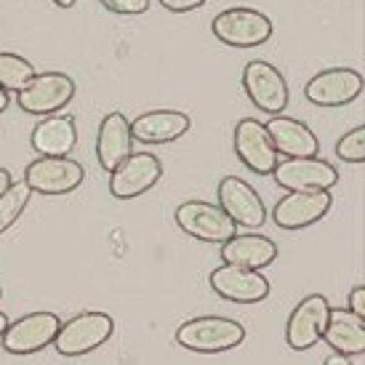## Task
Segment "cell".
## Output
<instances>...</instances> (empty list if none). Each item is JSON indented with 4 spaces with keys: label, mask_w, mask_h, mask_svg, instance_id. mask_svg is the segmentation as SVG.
<instances>
[{
    "label": "cell",
    "mask_w": 365,
    "mask_h": 365,
    "mask_svg": "<svg viewBox=\"0 0 365 365\" xmlns=\"http://www.w3.org/2000/svg\"><path fill=\"white\" fill-rule=\"evenodd\" d=\"M163 176V163L153 153H131L110 171V195L118 200L139 197Z\"/></svg>",
    "instance_id": "30bf717a"
},
{
    "label": "cell",
    "mask_w": 365,
    "mask_h": 365,
    "mask_svg": "<svg viewBox=\"0 0 365 365\" xmlns=\"http://www.w3.org/2000/svg\"><path fill=\"white\" fill-rule=\"evenodd\" d=\"M336 155H339V160L349 163V165H360L365 160V125L346 131L336 144Z\"/></svg>",
    "instance_id": "d4e9b609"
},
{
    "label": "cell",
    "mask_w": 365,
    "mask_h": 365,
    "mask_svg": "<svg viewBox=\"0 0 365 365\" xmlns=\"http://www.w3.org/2000/svg\"><path fill=\"white\" fill-rule=\"evenodd\" d=\"M75 96V81L67 72H43L32 75L30 83L16 91V102L27 115H51L64 110Z\"/></svg>",
    "instance_id": "8992f818"
},
{
    "label": "cell",
    "mask_w": 365,
    "mask_h": 365,
    "mask_svg": "<svg viewBox=\"0 0 365 365\" xmlns=\"http://www.w3.org/2000/svg\"><path fill=\"white\" fill-rule=\"evenodd\" d=\"M274 182L283 190H331L339 184V171L331 163L320 160L317 155L309 158H288L274 165Z\"/></svg>",
    "instance_id": "9a60e30c"
},
{
    "label": "cell",
    "mask_w": 365,
    "mask_h": 365,
    "mask_svg": "<svg viewBox=\"0 0 365 365\" xmlns=\"http://www.w3.org/2000/svg\"><path fill=\"white\" fill-rule=\"evenodd\" d=\"M219 256L227 264H237V267H245V269H264V267L274 264V259H277V243L256 232H235L232 237H227L222 243Z\"/></svg>",
    "instance_id": "7402d4cb"
},
{
    "label": "cell",
    "mask_w": 365,
    "mask_h": 365,
    "mask_svg": "<svg viewBox=\"0 0 365 365\" xmlns=\"http://www.w3.org/2000/svg\"><path fill=\"white\" fill-rule=\"evenodd\" d=\"M53 3H56L59 9H72V6H75V0H53Z\"/></svg>",
    "instance_id": "d6a6232c"
},
{
    "label": "cell",
    "mask_w": 365,
    "mask_h": 365,
    "mask_svg": "<svg viewBox=\"0 0 365 365\" xmlns=\"http://www.w3.org/2000/svg\"><path fill=\"white\" fill-rule=\"evenodd\" d=\"M334 352L346 357H363L365 355V320L357 317L352 309L344 307H331L328 323H325L323 339Z\"/></svg>",
    "instance_id": "ac0fdd59"
},
{
    "label": "cell",
    "mask_w": 365,
    "mask_h": 365,
    "mask_svg": "<svg viewBox=\"0 0 365 365\" xmlns=\"http://www.w3.org/2000/svg\"><path fill=\"white\" fill-rule=\"evenodd\" d=\"M235 153L240 158L248 171L259 173V176H269L274 165L280 160L277 150L272 147V139L264 128V123L256 118H243L235 128Z\"/></svg>",
    "instance_id": "2e32d148"
},
{
    "label": "cell",
    "mask_w": 365,
    "mask_h": 365,
    "mask_svg": "<svg viewBox=\"0 0 365 365\" xmlns=\"http://www.w3.org/2000/svg\"><path fill=\"white\" fill-rule=\"evenodd\" d=\"M0 299H3V288H0Z\"/></svg>",
    "instance_id": "836d02e7"
},
{
    "label": "cell",
    "mask_w": 365,
    "mask_h": 365,
    "mask_svg": "<svg viewBox=\"0 0 365 365\" xmlns=\"http://www.w3.org/2000/svg\"><path fill=\"white\" fill-rule=\"evenodd\" d=\"M6 325H9V314L0 309V336H3V331H6Z\"/></svg>",
    "instance_id": "1f68e13d"
},
{
    "label": "cell",
    "mask_w": 365,
    "mask_h": 365,
    "mask_svg": "<svg viewBox=\"0 0 365 365\" xmlns=\"http://www.w3.org/2000/svg\"><path fill=\"white\" fill-rule=\"evenodd\" d=\"M213 294L235 302V304H256L269 296V280L262 274V269H245L237 264H227L216 267L208 274Z\"/></svg>",
    "instance_id": "8fae6325"
},
{
    "label": "cell",
    "mask_w": 365,
    "mask_h": 365,
    "mask_svg": "<svg viewBox=\"0 0 365 365\" xmlns=\"http://www.w3.org/2000/svg\"><path fill=\"white\" fill-rule=\"evenodd\" d=\"M211 30L216 41L232 48H254L262 46L272 38V19L256 9H245V6H235L222 14H216L211 21Z\"/></svg>",
    "instance_id": "3957f363"
},
{
    "label": "cell",
    "mask_w": 365,
    "mask_h": 365,
    "mask_svg": "<svg viewBox=\"0 0 365 365\" xmlns=\"http://www.w3.org/2000/svg\"><path fill=\"white\" fill-rule=\"evenodd\" d=\"M346 309H352L357 317L365 320V285H355V288L349 291V307H346Z\"/></svg>",
    "instance_id": "83f0119b"
},
{
    "label": "cell",
    "mask_w": 365,
    "mask_h": 365,
    "mask_svg": "<svg viewBox=\"0 0 365 365\" xmlns=\"http://www.w3.org/2000/svg\"><path fill=\"white\" fill-rule=\"evenodd\" d=\"M331 205H334V197L328 190H291L274 203L272 222L280 230L296 232V230H304L320 222L331 211Z\"/></svg>",
    "instance_id": "9c48e42d"
},
{
    "label": "cell",
    "mask_w": 365,
    "mask_h": 365,
    "mask_svg": "<svg viewBox=\"0 0 365 365\" xmlns=\"http://www.w3.org/2000/svg\"><path fill=\"white\" fill-rule=\"evenodd\" d=\"M264 128L272 139V147L277 150V155L285 158H309V155L320 153V142L314 131L307 123L288 118V115H272V120L264 123Z\"/></svg>",
    "instance_id": "e0dca14e"
},
{
    "label": "cell",
    "mask_w": 365,
    "mask_h": 365,
    "mask_svg": "<svg viewBox=\"0 0 365 365\" xmlns=\"http://www.w3.org/2000/svg\"><path fill=\"white\" fill-rule=\"evenodd\" d=\"M173 219L179 224V230L200 243H216L222 245L227 237L237 232V224L224 213L219 203L208 200H187L173 211Z\"/></svg>",
    "instance_id": "277c9868"
},
{
    "label": "cell",
    "mask_w": 365,
    "mask_h": 365,
    "mask_svg": "<svg viewBox=\"0 0 365 365\" xmlns=\"http://www.w3.org/2000/svg\"><path fill=\"white\" fill-rule=\"evenodd\" d=\"M245 341V328L232 317L205 314L179 325L176 344L197 355H222Z\"/></svg>",
    "instance_id": "6da1fadb"
},
{
    "label": "cell",
    "mask_w": 365,
    "mask_h": 365,
    "mask_svg": "<svg viewBox=\"0 0 365 365\" xmlns=\"http://www.w3.org/2000/svg\"><path fill=\"white\" fill-rule=\"evenodd\" d=\"M363 93V75L349 67H331L317 72L304 86L307 102L314 107H344Z\"/></svg>",
    "instance_id": "4fadbf2b"
},
{
    "label": "cell",
    "mask_w": 365,
    "mask_h": 365,
    "mask_svg": "<svg viewBox=\"0 0 365 365\" xmlns=\"http://www.w3.org/2000/svg\"><path fill=\"white\" fill-rule=\"evenodd\" d=\"M115 331V320L107 312H81L59 325L53 346L61 357H83L99 349Z\"/></svg>",
    "instance_id": "7a4b0ae2"
},
{
    "label": "cell",
    "mask_w": 365,
    "mask_h": 365,
    "mask_svg": "<svg viewBox=\"0 0 365 365\" xmlns=\"http://www.w3.org/2000/svg\"><path fill=\"white\" fill-rule=\"evenodd\" d=\"M243 91L254 107H259L262 112H269V115H280L288 107V99H291L285 75L274 64L262 59L245 64Z\"/></svg>",
    "instance_id": "52a82bcc"
},
{
    "label": "cell",
    "mask_w": 365,
    "mask_h": 365,
    "mask_svg": "<svg viewBox=\"0 0 365 365\" xmlns=\"http://www.w3.org/2000/svg\"><path fill=\"white\" fill-rule=\"evenodd\" d=\"M59 314L30 312L6 325L0 341H3V349L9 355H38L41 349L53 344V336L59 331Z\"/></svg>",
    "instance_id": "ba28073f"
},
{
    "label": "cell",
    "mask_w": 365,
    "mask_h": 365,
    "mask_svg": "<svg viewBox=\"0 0 365 365\" xmlns=\"http://www.w3.org/2000/svg\"><path fill=\"white\" fill-rule=\"evenodd\" d=\"M32 150L38 155H70L78 144V125L72 115L51 112L43 115V120L32 128Z\"/></svg>",
    "instance_id": "44dd1931"
},
{
    "label": "cell",
    "mask_w": 365,
    "mask_h": 365,
    "mask_svg": "<svg viewBox=\"0 0 365 365\" xmlns=\"http://www.w3.org/2000/svg\"><path fill=\"white\" fill-rule=\"evenodd\" d=\"M349 363H355V360H352V357H346V355H339V352H336L334 357H328V360H325V365H349Z\"/></svg>",
    "instance_id": "f1b7e54d"
},
{
    "label": "cell",
    "mask_w": 365,
    "mask_h": 365,
    "mask_svg": "<svg viewBox=\"0 0 365 365\" xmlns=\"http://www.w3.org/2000/svg\"><path fill=\"white\" fill-rule=\"evenodd\" d=\"M190 115L179 110H153L131 123V136L139 144H168L190 131Z\"/></svg>",
    "instance_id": "d6986e66"
},
{
    "label": "cell",
    "mask_w": 365,
    "mask_h": 365,
    "mask_svg": "<svg viewBox=\"0 0 365 365\" xmlns=\"http://www.w3.org/2000/svg\"><path fill=\"white\" fill-rule=\"evenodd\" d=\"M30 195L32 190L27 187V182L21 179V182H11L3 195H0V235L9 232L14 224L21 219V213L30 203Z\"/></svg>",
    "instance_id": "603a6c76"
},
{
    "label": "cell",
    "mask_w": 365,
    "mask_h": 365,
    "mask_svg": "<svg viewBox=\"0 0 365 365\" xmlns=\"http://www.w3.org/2000/svg\"><path fill=\"white\" fill-rule=\"evenodd\" d=\"M9 110V91L6 88H0V115Z\"/></svg>",
    "instance_id": "4dcf8cb0"
},
{
    "label": "cell",
    "mask_w": 365,
    "mask_h": 365,
    "mask_svg": "<svg viewBox=\"0 0 365 365\" xmlns=\"http://www.w3.org/2000/svg\"><path fill=\"white\" fill-rule=\"evenodd\" d=\"M163 9L171 11V14H187V11H195L200 9V6H205L208 0H158Z\"/></svg>",
    "instance_id": "4316f807"
},
{
    "label": "cell",
    "mask_w": 365,
    "mask_h": 365,
    "mask_svg": "<svg viewBox=\"0 0 365 365\" xmlns=\"http://www.w3.org/2000/svg\"><path fill=\"white\" fill-rule=\"evenodd\" d=\"M35 75V64L27 61L19 53L0 51V88L6 91H19Z\"/></svg>",
    "instance_id": "cb8c5ba5"
},
{
    "label": "cell",
    "mask_w": 365,
    "mask_h": 365,
    "mask_svg": "<svg viewBox=\"0 0 365 365\" xmlns=\"http://www.w3.org/2000/svg\"><path fill=\"white\" fill-rule=\"evenodd\" d=\"M11 182H14V179H11V171H9V168H0V195H3V190H6V187H9Z\"/></svg>",
    "instance_id": "f546056e"
},
{
    "label": "cell",
    "mask_w": 365,
    "mask_h": 365,
    "mask_svg": "<svg viewBox=\"0 0 365 365\" xmlns=\"http://www.w3.org/2000/svg\"><path fill=\"white\" fill-rule=\"evenodd\" d=\"M328 312H331V304H328V299L323 294L304 296L294 307V312L288 314V323H285V341H288V346L296 349V352L312 349L323 339Z\"/></svg>",
    "instance_id": "7c38bea8"
},
{
    "label": "cell",
    "mask_w": 365,
    "mask_h": 365,
    "mask_svg": "<svg viewBox=\"0 0 365 365\" xmlns=\"http://www.w3.org/2000/svg\"><path fill=\"white\" fill-rule=\"evenodd\" d=\"M86 179V171L70 155H41L24 168V182L32 192L41 195H70Z\"/></svg>",
    "instance_id": "5b68a950"
},
{
    "label": "cell",
    "mask_w": 365,
    "mask_h": 365,
    "mask_svg": "<svg viewBox=\"0 0 365 365\" xmlns=\"http://www.w3.org/2000/svg\"><path fill=\"white\" fill-rule=\"evenodd\" d=\"M216 197H219V205L224 208V213H227L237 227L259 230V227L267 222L264 200L259 197V192H256L245 179L224 176L222 182H219Z\"/></svg>",
    "instance_id": "5bb4252c"
},
{
    "label": "cell",
    "mask_w": 365,
    "mask_h": 365,
    "mask_svg": "<svg viewBox=\"0 0 365 365\" xmlns=\"http://www.w3.org/2000/svg\"><path fill=\"white\" fill-rule=\"evenodd\" d=\"M99 3L118 16H139L150 11V0H99Z\"/></svg>",
    "instance_id": "484cf974"
},
{
    "label": "cell",
    "mask_w": 365,
    "mask_h": 365,
    "mask_svg": "<svg viewBox=\"0 0 365 365\" xmlns=\"http://www.w3.org/2000/svg\"><path fill=\"white\" fill-rule=\"evenodd\" d=\"M133 136L131 123L123 112H110L104 115L99 123V133H96V160L104 171L110 173L120 160L131 155Z\"/></svg>",
    "instance_id": "ffe728a7"
}]
</instances>
